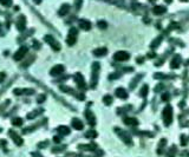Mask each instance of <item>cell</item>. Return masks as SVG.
<instances>
[{
	"label": "cell",
	"mask_w": 189,
	"mask_h": 157,
	"mask_svg": "<svg viewBox=\"0 0 189 157\" xmlns=\"http://www.w3.org/2000/svg\"><path fill=\"white\" fill-rule=\"evenodd\" d=\"M113 59L117 62H127L130 59V55L125 51H118L113 55Z\"/></svg>",
	"instance_id": "3"
},
{
	"label": "cell",
	"mask_w": 189,
	"mask_h": 157,
	"mask_svg": "<svg viewBox=\"0 0 189 157\" xmlns=\"http://www.w3.org/2000/svg\"><path fill=\"white\" fill-rule=\"evenodd\" d=\"M116 131H117V133L121 136V138L123 139V142L124 143H127V144H131V138H130V136L128 135L125 131H122V130H119V129H116Z\"/></svg>",
	"instance_id": "8"
},
{
	"label": "cell",
	"mask_w": 189,
	"mask_h": 157,
	"mask_svg": "<svg viewBox=\"0 0 189 157\" xmlns=\"http://www.w3.org/2000/svg\"><path fill=\"white\" fill-rule=\"evenodd\" d=\"M70 10V5L69 4H64L62 7H60V10H59V15H65Z\"/></svg>",
	"instance_id": "20"
},
{
	"label": "cell",
	"mask_w": 189,
	"mask_h": 157,
	"mask_svg": "<svg viewBox=\"0 0 189 157\" xmlns=\"http://www.w3.org/2000/svg\"><path fill=\"white\" fill-rule=\"evenodd\" d=\"M155 57V53H149V58H154Z\"/></svg>",
	"instance_id": "35"
},
{
	"label": "cell",
	"mask_w": 189,
	"mask_h": 157,
	"mask_svg": "<svg viewBox=\"0 0 189 157\" xmlns=\"http://www.w3.org/2000/svg\"><path fill=\"white\" fill-rule=\"evenodd\" d=\"M99 64L98 63H93L92 66H91V71H92V77H91V86L95 88L97 84V80H98V71H99Z\"/></svg>",
	"instance_id": "2"
},
{
	"label": "cell",
	"mask_w": 189,
	"mask_h": 157,
	"mask_svg": "<svg viewBox=\"0 0 189 157\" xmlns=\"http://www.w3.org/2000/svg\"><path fill=\"white\" fill-rule=\"evenodd\" d=\"M41 111H43V110H36V111H33V112H31L30 113V115H27V118L28 119H32V118H33V117H36V116H38V115H39V113L38 112H41Z\"/></svg>",
	"instance_id": "26"
},
{
	"label": "cell",
	"mask_w": 189,
	"mask_h": 157,
	"mask_svg": "<svg viewBox=\"0 0 189 157\" xmlns=\"http://www.w3.org/2000/svg\"><path fill=\"white\" fill-rule=\"evenodd\" d=\"M77 33H78V31H77V28H75V27H72L69 31V36H67V39H66V43H67L69 46H72V45L76 43Z\"/></svg>",
	"instance_id": "4"
},
{
	"label": "cell",
	"mask_w": 189,
	"mask_h": 157,
	"mask_svg": "<svg viewBox=\"0 0 189 157\" xmlns=\"http://www.w3.org/2000/svg\"><path fill=\"white\" fill-rule=\"evenodd\" d=\"M78 25H79V27L83 28L84 31H89L90 28H91V23L89 20H86V19H80L78 21Z\"/></svg>",
	"instance_id": "10"
},
{
	"label": "cell",
	"mask_w": 189,
	"mask_h": 157,
	"mask_svg": "<svg viewBox=\"0 0 189 157\" xmlns=\"http://www.w3.org/2000/svg\"><path fill=\"white\" fill-rule=\"evenodd\" d=\"M73 78H75V82L77 83L78 88H85V82H84V78L80 73H76Z\"/></svg>",
	"instance_id": "11"
},
{
	"label": "cell",
	"mask_w": 189,
	"mask_h": 157,
	"mask_svg": "<svg viewBox=\"0 0 189 157\" xmlns=\"http://www.w3.org/2000/svg\"><path fill=\"white\" fill-rule=\"evenodd\" d=\"M44 39H45V41H46V43H48V44L51 45L52 48H55L56 51H59V50H60V45H59L58 43H57V41L53 39V37H51V36H45Z\"/></svg>",
	"instance_id": "6"
},
{
	"label": "cell",
	"mask_w": 189,
	"mask_h": 157,
	"mask_svg": "<svg viewBox=\"0 0 189 157\" xmlns=\"http://www.w3.org/2000/svg\"><path fill=\"white\" fill-rule=\"evenodd\" d=\"M162 99H163V100H168V99H169V95H168V93H164V95L162 96Z\"/></svg>",
	"instance_id": "32"
},
{
	"label": "cell",
	"mask_w": 189,
	"mask_h": 157,
	"mask_svg": "<svg viewBox=\"0 0 189 157\" xmlns=\"http://www.w3.org/2000/svg\"><path fill=\"white\" fill-rule=\"evenodd\" d=\"M53 139L56 141V143H58V142H59V137H55V138H53Z\"/></svg>",
	"instance_id": "36"
},
{
	"label": "cell",
	"mask_w": 189,
	"mask_h": 157,
	"mask_svg": "<svg viewBox=\"0 0 189 157\" xmlns=\"http://www.w3.org/2000/svg\"><path fill=\"white\" fill-rule=\"evenodd\" d=\"M137 63H143V59H137Z\"/></svg>",
	"instance_id": "37"
},
{
	"label": "cell",
	"mask_w": 189,
	"mask_h": 157,
	"mask_svg": "<svg viewBox=\"0 0 189 157\" xmlns=\"http://www.w3.org/2000/svg\"><path fill=\"white\" fill-rule=\"evenodd\" d=\"M47 145V142H45V143H41V144H39V148H43V147H46Z\"/></svg>",
	"instance_id": "34"
},
{
	"label": "cell",
	"mask_w": 189,
	"mask_h": 157,
	"mask_svg": "<svg viewBox=\"0 0 189 157\" xmlns=\"http://www.w3.org/2000/svg\"><path fill=\"white\" fill-rule=\"evenodd\" d=\"M149 1H155V0H149Z\"/></svg>",
	"instance_id": "38"
},
{
	"label": "cell",
	"mask_w": 189,
	"mask_h": 157,
	"mask_svg": "<svg viewBox=\"0 0 189 157\" xmlns=\"http://www.w3.org/2000/svg\"><path fill=\"white\" fill-rule=\"evenodd\" d=\"M85 116H86V118H88V120H89V124H90V125H95V124H96V119H95V116L92 115V112H91V111L86 110Z\"/></svg>",
	"instance_id": "17"
},
{
	"label": "cell",
	"mask_w": 189,
	"mask_h": 157,
	"mask_svg": "<svg viewBox=\"0 0 189 157\" xmlns=\"http://www.w3.org/2000/svg\"><path fill=\"white\" fill-rule=\"evenodd\" d=\"M103 102H104V104H105V105H110L111 103H112V97H111V96H109V95L104 96V97H103Z\"/></svg>",
	"instance_id": "22"
},
{
	"label": "cell",
	"mask_w": 189,
	"mask_h": 157,
	"mask_svg": "<svg viewBox=\"0 0 189 157\" xmlns=\"http://www.w3.org/2000/svg\"><path fill=\"white\" fill-rule=\"evenodd\" d=\"M108 53V50L105 47H99V48H96V50H93V55L96 56V57H103Z\"/></svg>",
	"instance_id": "14"
},
{
	"label": "cell",
	"mask_w": 189,
	"mask_h": 157,
	"mask_svg": "<svg viewBox=\"0 0 189 157\" xmlns=\"http://www.w3.org/2000/svg\"><path fill=\"white\" fill-rule=\"evenodd\" d=\"M72 128H75L76 130H82L83 128H84V125H83L82 120L78 119V118H73L72 119Z\"/></svg>",
	"instance_id": "16"
},
{
	"label": "cell",
	"mask_w": 189,
	"mask_h": 157,
	"mask_svg": "<svg viewBox=\"0 0 189 157\" xmlns=\"http://www.w3.org/2000/svg\"><path fill=\"white\" fill-rule=\"evenodd\" d=\"M10 136L12 137V138H13L14 142H15V143L18 144V145H21V144H23V139H21L20 137L18 136L17 133H14L13 131H12V130H10Z\"/></svg>",
	"instance_id": "19"
},
{
	"label": "cell",
	"mask_w": 189,
	"mask_h": 157,
	"mask_svg": "<svg viewBox=\"0 0 189 157\" xmlns=\"http://www.w3.org/2000/svg\"><path fill=\"white\" fill-rule=\"evenodd\" d=\"M85 136L89 137V138H91V137L95 138V137H97V132H96V131H91V130H90V131H88V133H86Z\"/></svg>",
	"instance_id": "29"
},
{
	"label": "cell",
	"mask_w": 189,
	"mask_h": 157,
	"mask_svg": "<svg viewBox=\"0 0 189 157\" xmlns=\"http://www.w3.org/2000/svg\"><path fill=\"white\" fill-rule=\"evenodd\" d=\"M113 78H118V75L117 73H113V75L110 76V79H113Z\"/></svg>",
	"instance_id": "33"
},
{
	"label": "cell",
	"mask_w": 189,
	"mask_h": 157,
	"mask_svg": "<svg viewBox=\"0 0 189 157\" xmlns=\"http://www.w3.org/2000/svg\"><path fill=\"white\" fill-rule=\"evenodd\" d=\"M5 77H6V75H5L4 72H1V73H0V83H1L4 79H5Z\"/></svg>",
	"instance_id": "31"
},
{
	"label": "cell",
	"mask_w": 189,
	"mask_h": 157,
	"mask_svg": "<svg viewBox=\"0 0 189 157\" xmlns=\"http://www.w3.org/2000/svg\"><path fill=\"white\" fill-rule=\"evenodd\" d=\"M165 11H167V8H165L164 6H161V5H158V6H155V7H154L152 12H154V14H156V15H161V14L165 13Z\"/></svg>",
	"instance_id": "15"
},
{
	"label": "cell",
	"mask_w": 189,
	"mask_h": 157,
	"mask_svg": "<svg viewBox=\"0 0 189 157\" xmlns=\"http://www.w3.org/2000/svg\"><path fill=\"white\" fill-rule=\"evenodd\" d=\"M58 131L62 133V135H69V133H70V129L67 128V126H65V125H60V126H59Z\"/></svg>",
	"instance_id": "21"
},
{
	"label": "cell",
	"mask_w": 189,
	"mask_h": 157,
	"mask_svg": "<svg viewBox=\"0 0 189 157\" xmlns=\"http://www.w3.org/2000/svg\"><path fill=\"white\" fill-rule=\"evenodd\" d=\"M183 1H186V0H183Z\"/></svg>",
	"instance_id": "39"
},
{
	"label": "cell",
	"mask_w": 189,
	"mask_h": 157,
	"mask_svg": "<svg viewBox=\"0 0 189 157\" xmlns=\"http://www.w3.org/2000/svg\"><path fill=\"white\" fill-rule=\"evenodd\" d=\"M148 91H149L148 85H144V86H143V88L141 89V92H140V93H141L142 97H145V96L148 95Z\"/></svg>",
	"instance_id": "24"
},
{
	"label": "cell",
	"mask_w": 189,
	"mask_h": 157,
	"mask_svg": "<svg viewBox=\"0 0 189 157\" xmlns=\"http://www.w3.org/2000/svg\"><path fill=\"white\" fill-rule=\"evenodd\" d=\"M97 26H98L99 28H102V30H105V28L108 27V24L103 20H99L98 23H97Z\"/></svg>",
	"instance_id": "25"
},
{
	"label": "cell",
	"mask_w": 189,
	"mask_h": 157,
	"mask_svg": "<svg viewBox=\"0 0 189 157\" xmlns=\"http://www.w3.org/2000/svg\"><path fill=\"white\" fill-rule=\"evenodd\" d=\"M15 25H17V27L19 31H24L25 30V26H26V20H25V17L24 15H20V17L18 18L17 23H15Z\"/></svg>",
	"instance_id": "9"
},
{
	"label": "cell",
	"mask_w": 189,
	"mask_h": 157,
	"mask_svg": "<svg viewBox=\"0 0 189 157\" xmlns=\"http://www.w3.org/2000/svg\"><path fill=\"white\" fill-rule=\"evenodd\" d=\"M12 124L15 126H20L21 124H23V119H21V118H14V119L12 120Z\"/></svg>",
	"instance_id": "27"
},
{
	"label": "cell",
	"mask_w": 189,
	"mask_h": 157,
	"mask_svg": "<svg viewBox=\"0 0 189 157\" xmlns=\"http://www.w3.org/2000/svg\"><path fill=\"white\" fill-rule=\"evenodd\" d=\"M45 98H46V97H45V95H41V96H39V97H38L37 102H38V103H41L43 100H45Z\"/></svg>",
	"instance_id": "30"
},
{
	"label": "cell",
	"mask_w": 189,
	"mask_h": 157,
	"mask_svg": "<svg viewBox=\"0 0 189 157\" xmlns=\"http://www.w3.org/2000/svg\"><path fill=\"white\" fill-rule=\"evenodd\" d=\"M64 70H65V68H64L63 65H56V66H53V67L51 68L50 73H51V76H59L64 72Z\"/></svg>",
	"instance_id": "7"
},
{
	"label": "cell",
	"mask_w": 189,
	"mask_h": 157,
	"mask_svg": "<svg viewBox=\"0 0 189 157\" xmlns=\"http://www.w3.org/2000/svg\"><path fill=\"white\" fill-rule=\"evenodd\" d=\"M27 53V47L26 46H21L15 53H14V60H21L25 57V55Z\"/></svg>",
	"instance_id": "5"
},
{
	"label": "cell",
	"mask_w": 189,
	"mask_h": 157,
	"mask_svg": "<svg viewBox=\"0 0 189 157\" xmlns=\"http://www.w3.org/2000/svg\"><path fill=\"white\" fill-rule=\"evenodd\" d=\"M0 131H1V129H0Z\"/></svg>",
	"instance_id": "40"
},
{
	"label": "cell",
	"mask_w": 189,
	"mask_h": 157,
	"mask_svg": "<svg viewBox=\"0 0 189 157\" xmlns=\"http://www.w3.org/2000/svg\"><path fill=\"white\" fill-rule=\"evenodd\" d=\"M163 122H164L165 126H169L173 122V109L170 105H167L163 110Z\"/></svg>",
	"instance_id": "1"
},
{
	"label": "cell",
	"mask_w": 189,
	"mask_h": 157,
	"mask_svg": "<svg viewBox=\"0 0 189 157\" xmlns=\"http://www.w3.org/2000/svg\"><path fill=\"white\" fill-rule=\"evenodd\" d=\"M0 4H1L3 6L8 7V6L12 5V0H0Z\"/></svg>",
	"instance_id": "28"
},
{
	"label": "cell",
	"mask_w": 189,
	"mask_h": 157,
	"mask_svg": "<svg viewBox=\"0 0 189 157\" xmlns=\"http://www.w3.org/2000/svg\"><path fill=\"white\" fill-rule=\"evenodd\" d=\"M181 64V57L180 56H175L174 58L171 59V62H170V66L171 68H177Z\"/></svg>",
	"instance_id": "12"
},
{
	"label": "cell",
	"mask_w": 189,
	"mask_h": 157,
	"mask_svg": "<svg viewBox=\"0 0 189 157\" xmlns=\"http://www.w3.org/2000/svg\"><path fill=\"white\" fill-rule=\"evenodd\" d=\"M79 149H82V150H89L91 151L92 149H95L96 148V145H78Z\"/></svg>",
	"instance_id": "23"
},
{
	"label": "cell",
	"mask_w": 189,
	"mask_h": 157,
	"mask_svg": "<svg viewBox=\"0 0 189 157\" xmlns=\"http://www.w3.org/2000/svg\"><path fill=\"white\" fill-rule=\"evenodd\" d=\"M116 96L121 99H127L128 98V93L123 88H118V89L116 90Z\"/></svg>",
	"instance_id": "13"
},
{
	"label": "cell",
	"mask_w": 189,
	"mask_h": 157,
	"mask_svg": "<svg viewBox=\"0 0 189 157\" xmlns=\"http://www.w3.org/2000/svg\"><path fill=\"white\" fill-rule=\"evenodd\" d=\"M124 123L127 124V125H132V126H136L138 125V120L136 118H131V117H127V118H124Z\"/></svg>",
	"instance_id": "18"
}]
</instances>
